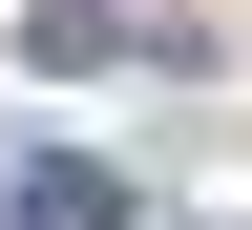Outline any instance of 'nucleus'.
I'll use <instances>...</instances> for the list:
<instances>
[{
	"label": "nucleus",
	"mask_w": 252,
	"mask_h": 230,
	"mask_svg": "<svg viewBox=\"0 0 252 230\" xmlns=\"http://www.w3.org/2000/svg\"><path fill=\"white\" fill-rule=\"evenodd\" d=\"M0 230H126V168H84V147H21V168H0Z\"/></svg>",
	"instance_id": "f257e3e1"
}]
</instances>
